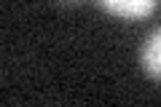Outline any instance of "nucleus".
<instances>
[{
    "label": "nucleus",
    "mask_w": 161,
    "mask_h": 107,
    "mask_svg": "<svg viewBox=\"0 0 161 107\" xmlns=\"http://www.w3.org/2000/svg\"><path fill=\"white\" fill-rule=\"evenodd\" d=\"M62 3H78V0H62Z\"/></svg>",
    "instance_id": "nucleus-3"
},
{
    "label": "nucleus",
    "mask_w": 161,
    "mask_h": 107,
    "mask_svg": "<svg viewBox=\"0 0 161 107\" xmlns=\"http://www.w3.org/2000/svg\"><path fill=\"white\" fill-rule=\"evenodd\" d=\"M99 6L121 19H145L156 11L158 0H99Z\"/></svg>",
    "instance_id": "nucleus-1"
},
{
    "label": "nucleus",
    "mask_w": 161,
    "mask_h": 107,
    "mask_svg": "<svg viewBox=\"0 0 161 107\" xmlns=\"http://www.w3.org/2000/svg\"><path fill=\"white\" fill-rule=\"evenodd\" d=\"M142 67L148 75L161 80V27L150 32V38L142 45Z\"/></svg>",
    "instance_id": "nucleus-2"
}]
</instances>
